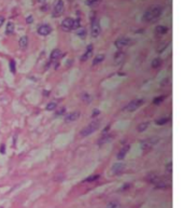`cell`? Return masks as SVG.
<instances>
[{
    "label": "cell",
    "instance_id": "24",
    "mask_svg": "<svg viewBox=\"0 0 184 208\" xmlns=\"http://www.w3.org/2000/svg\"><path fill=\"white\" fill-rule=\"evenodd\" d=\"M99 1H100V0H86V4L90 7H94L96 6V4H98Z\"/></svg>",
    "mask_w": 184,
    "mask_h": 208
},
{
    "label": "cell",
    "instance_id": "23",
    "mask_svg": "<svg viewBox=\"0 0 184 208\" xmlns=\"http://www.w3.org/2000/svg\"><path fill=\"white\" fill-rule=\"evenodd\" d=\"M99 177H100L99 175H93V176H90V177L86 178V179L84 180V182H93V181H96L97 179H99Z\"/></svg>",
    "mask_w": 184,
    "mask_h": 208
},
{
    "label": "cell",
    "instance_id": "31",
    "mask_svg": "<svg viewBox=\"0 0 184 208\" xmlns=\"http://www.w3.org/2000/svg\"><path fill=\"white\" fill-rule=\"evenodd\" d=\"M0 152H1L2 154H4V153H6V147H4V144H2V146L0 147Z\"/></svg>",
    "mask_w": 184,
    "mask_h": 208
},
{
    "label": "cell",
    "instance_id": "2",
    "mask_svg": "<svg viewBox=\"0 0 184 208\" xmlns=\"http://www.w3.org/2000/svg\"><path fill=\"white\" fill-rule=\"evenodd\" d=\"M99 125H100V123H99V121H94L92 122V123L88 124L86 127H84L83 130L80 132V136L82 137H86V136H90V134H93L94 132H96L97 130H98Z\"/></svg>",
    "mask_w": 184,
    "mask_h": 208
},
{
    "label": "cell",
    "instance_id": "37",
    "mask_svg": "<svg viewBox=\"0 0 184 208\" xmlns=\"http://www.w3.org/2000/svg\"><path fill=\"white\" fill-rule=\"evenodd\" d=\"M38 1H39V2H43L44 0H38Z\"/></svg>",
    "mask_w": 184,
    "mask_h": 208
},
{
    "label": "cell",
    "instance_id": "29",
    "mask_svg": "<svg viewBox=\"0 0 184 208\" xmlns=\"http://www.w3.org/2000/svg\"><path fill=\"white\" fill-rule=\"evenodd\" d=\"M10 69L13 73H15V62L14 60H11L10 62Z\"/></svg>",
    "mask_w": 184,
    "mask_h": 208
},
{
    "label": "cell",
    "instance_id": "34",
    "mask_svg": "<svg viewBox=\"0 0 184 208\" xmlns=\"http://www.w3.org/2000/svg\"><path fill=\"white\" fill-rule=\"evenodd\" d=\"M65 111H66V110H65V108H61V109H59V111L57 112V114H58V116H59V114H63Z\"/></svg>",
    "mask_w": 184,
    "mask_h": 208
},
{
    "label": "cell",
    "instance_id": "4",
    "mask_svg": "<svg viewBox=\"0 0 184 208\" xmlns=\"http://www.w3.org/2000/svg\"><path fill=\"white\" fill-rule=\"evenodd\" d=\"M131 40L129 39V38H126V37H122V38H119V39L115 41V46L117 47L119 50H122V49H125V47L129 46L131 44Z\"/></svg>",
    "mask_w": 184,
    "mask_h": 208
},
{
    "label": "cell",
    "instance_id": "22",
    "mask_svg": "<svg viewBox=\"0 0 184 208\" xmlns=\"http://www.w3.org/2000/svg\"><path fill=\"white\" fill-rule=\"evenodd\" d=\"M160 65H162V60L160 58H154L153 62H152V67L153 68H158Z\"/></svg>",
    "mask_w": 184,
    "mask_h": 208
},
{
    "label": "cell",
    "instance_id": "28",
    "mask_svg": "<svg viewBox=\"0 0 184 208\" xmlns=\"http://www.w3.org/2000/svg\"><path fill=\"white\" fill-rule=\"evenodd\" d=\"M78 36L79 37H81V38H85V36H86V30L84 28H82L81 30H79L78 31Z\"/></svg>",
    "mask_w": 184,
    "mask_h": 208
},
{
    "label": "cell",
    "instance_id": "9",
    "mask_svg": "<svg viewBox=\"0 0 184 208\" xmlns=\"http://www.w3.org/2000/svg\"><path fill=\"white\" fill-rule=\"evenodd\" d=\"M124 168H125V165L123 164V163L119 162V163H115V164L113 165L112 171H113V174H115V175H120V174L123 173Z\"/></svg>",
    "mask_w": 184,
    "mask_h": 208
},
{
    "label": "cell",
    "instance_id": "6",
    "mask_svg": "<svg viewBox=\"0 0 184 208\" xmlns=\"http://www.w3.org/2000/svg\"><path fill=\"white\" fill-rule=\"evenodd\" d=\"M61 28L65 31H70L74 29V20L71 17H67L61 23Z\"/></svg>",
    "mask_w": 184,
    "mask_h": 208
},
{
    "label": "cell",
    "instance_id": "11",
    "mask_svg": "<svg viewBox=\"0 0 184 208\" xmlns=\"http://www.w3.org/2000/svg\"><path fill=\"white\" fill-rule=\"evenodd\" d=\"M80 112L79 111H73L71 112V113H69L67 117H66V122H73V121H77V120L80 117Z\"/></svg>",
    "mask_w": 184,
    "mask_h": 208
},
{
    "label": "cell",
    "instance_id": "27",
    "mask_svg": "<svg viewBox=\"0 0 184 208\" xmlns=\"http://www.w3.org/2000/svg\"><path fill=\"white\" fill-rule=\"evenodd\" d=\"M108 208H120V204L117 202H111L108 205Z\"/></svg>",
    "mask_w": 184,
    "mask_h": 208
},
{
    "label": "cell",
    "instance_id": "25",
    "mask_svg": "<svg viewBox=\"0 0 184 208\" xmlns=\"http://www.w3.org/2000/svg\"><path fill=\"white\" fill-rule=\"evenodd\" d=\"M166 96H160V97H156V98H154L153 100V104H155V105H158V104H160L163 100H165Z\"/></svg>",
    "mask_w": 184,
    "mask_h": 208
},
{
    "label": "cell",
    "instance_id": "1",
    "mask_svg": "<svg viewBox=\"0 0 184 208\" xmlns=\"http://www.w3.org/2000/svg\"><path fill=\"white\" fill-rule=\"evenodd\" d=\"M163 13V7L160 6H153L147 10V12L143 15V20L147 23H151V22H155L158 17L162 15Z\"/></svg>",
    "mask_w": 184,
    "mask_h": 208
},
{
    "label": "cell",
    "instance_id": "15",
    "mask_svg": "<svg viewBox=\"0 0 184 208\" xmlns=\"http://www.w3.org/2000/svg\"><path fill=\"white\" fill-rule=\"evenodd\" d=\"M168 27L166 26H163V25H160V26H157L155 28V33H160V35H165V33H168Z\"/></svg>",
    "mask_w": 184,
    "mask_h": 208
},
{
    "label": "cell",
    "instance_id": "12",
    "mask_svg": "<svg viewBox=\"0 0 184 208\" xmlns=\"http://www.w3.org/2000/svg\"><path fill=\"white\" fill-rule=\"evenodd\" d=\"M114 138V135L113 134H109V135H104V136H102L100 139H99L98 141V144L99 146H102V144H107V142H110L111 140Z\"/></svg>",
    "mask_w": 184,
    "mask_h": 208
},
{
    "label": "cell",
    "instance_id": "38",
    "mask_svg": "<svg viewBox=\"0 0 184 208\" xmlns=\"http://www.w3.org/2000/svg\"><path fill=\"white\" fill-rule=\"evenodd\" d=\"M0 208H3V207H0Z\"/></svg>",
    "mask_w": 184,
    "mask_h": 208
},
{
    "label": "cell",
    "instance_id": "18",
    "mask_svg": "<svg viewBox=\"0 0 184 208\" xmlns=\"http://www.w3.org/2000/svg\"><path fill=\"white\" fill-rule=\"evenodd\" d=\"M149 125H150L149 122H144V123L139 124V125L137 126V131L138 132H144V131L149 127Z\"/></svg>",
    "mask_w": 184,
    "mask_h": 208
},
{
    "label": "cell",
    "instance_id": "19",
    "mask_svg": "<svg viewBox=\"0 0 184 208\" xmlns=\"http://www.w3.org/2000/svg\"><path fill=\"white\" fill-rule=\"evenodd\" d=\"M6 33H8V35H11V33H14V24L12 23V22H9L8 24H7V30Z\"/></svg>",
    "mask_w": 184,
    "mask_h": 208
},
{
    "label": "cell",
    "instance_id": "35",
    "mask_svg": "<svg viewBox=\"0 0 184 208\" xmlns=\"http://www.w3.org/2000/svg\"><path fill=\"white\" fill-rule=\"evenodd\" d=\"M26 21H27V23H31V22H33V17H31V16L27 17V20H26Z\"/></svg>",
    "mask_w": 184,
    "mask_h": 208
},
{
    "label": "cell",
    "instance_id": "7",
    "mask_svg": "<svg viewBox=\"0 0 184 208\" xmlns=\"http://www.w3.org/2000/svg\"><path fill=\"white\" fill-rule=\"evenodd\" d=\"M143 105V99H135V100L130 101L127 105L126 110L127 111H136L139 107H141Z\"/></svg>",
    "mask_w": 184,
    "mask_h": 208
},
{
    "label": "cell",
    "instance_id": "16",
    "mask_svg": "<svg viewBox=\"0 0 184 208\" xmlns=\"http://www.w3.org/2000/svg\"><path fill=\"white\" fill-rule=\"evenodd\" d=\"M60 55H61V52L59 51V50L58 49L53 50V52L51 53V60H57L58 58L60 57Z\"/></svg>",
    "mask_w": 184,
    "mask_h": 208
},
{
    "label": "cell",
    "instance_id": "33",
    "mask_svg": "<svg viewBox=\"0 0 184 208\" xmlns=\"http://www.w3.org/2000/svg\"><path fill=\"white\" fill-rule=\"evenodd\" d=\"M3 23H4V17L2 15H0V27L3 25Z\"/></svg>",
    "mask_w": 184,
    "mask_h": 208
},
{
    "label": "cell",
    "instance_id": "32",
    "mask_svg": "<svg viewBox=\"0 0 184 208\" xmlns=\"http://www.w3.org/2000/svg\"><path fill=\"white\" fill-rule=\"evenodd\" d=\"M171 167H172V164H171V163H169V164H168L167 166H166V168L168 169V171H169V173H171Z\"/></svg>",
    "mask_w": 184,
    "mask_h": 208
},
{
    "label": "cell",
    "instance_id": "5",
    "mask_svg": "<svg viewBox=\"0 0 184 208\" xmlns=\"http://www.w3.org/2000/svg\"><path fill=\"white\" fill-rule=\"evenodd\" d=\"M64 10H65V4H64V1H63V0H58V1L56 2L55 6H54L53 16L54 17L60 16V15L64 13Z\"/></svg>",
    "mask_w": 184,
    "mask_h": 208
},
{
    "label": "cell",
    "instance_id": "10",
    "mask_svg": "<svg viewBox=\"0 0 184 208\" xmlns=\"http://www.w3.org/2000/svg\"><path fill=\"white\" fill-rule=\"evenodd\" d=\"M129 151V144H126V146H124L121 150L119 151V153H117V160H124V157H126V154L128 153Z\"/></svg>",
    "mask_w": 184,
    "mask_h": 208
},
{
    "label": "cell",
    "instance_id": "26",
    "mask_svg": "<svg viewBox=\"0 0 184 208\" xmlns=\"http://www.w3.org/2000/svg\"><path fill=\"white\" fill-rule=\"evenodd\" d=\"M114 58H115V60H117V62H121V60H123V58H124V53L119 52V53L114 56Z\"/></svg>",
    "mask_w": 184,
    "mask_h": 208
},
{
    "label": "cell",
    "instance_id": "8",
    "mask_svg": "<svg viewBox=\"0 0 184 208\" xmlns=\"http://www.w3.org/2000/svg\"><path fill=\"white\" fill-rule=\"evenodd\" d=\"M51 31H52L51 26H50V25H47V24L41 25V26H39V28H38V33L41 35V36L50 35V33H51Z\"/></svg>",
    "mask_w": 184,
    "mask_h": 208
},
{
    "label": "cell",
    "instance_id": "21",
    "mask_svg": "<svg viewBox=\"0 0 184 208\" xmlns=\"http://www.w3.org/2000/svg\"><path fill=\"white\" fill-rule=\"evenodd\" d=\"M170 121L169 117H162V119H158L155 121V123L157 124V125H164V124H167L168 122Z\"/></svg>",
    "mask_w": 184,
    "mask_h": 208
},
{
    "label": "cell",
    "instance_id": "13",
    "mask_svg": "<svg viewBox=\"0 0 184 208\" xmlns=\"http://www.w3.org/2000/svg\"><path fill=\"white\" fill-rule=\"evenodd\" d=\"M93 49H94V46H93L92 44H90V46H87V49H86L85 54H84V55L81 57L82 62H85V60H87L88 58H90V56H92V54H93Z\"/></svg>",
    "mask_w": 184,
    "mask_h": 208
},
{
    "label": "cell",
    "instance_id": "36",
    "mask_svg": "<svg viewBox=\"0 0 184 208\" xmlns=\"http://www.w3.org/2000/svg\"><path fill=\"white\" fill-rule=\"evenodd\" d=\"M96 114H99V110L95 109V111H94V117H95V116H96Z\"/></svg>",
    "mask_w": 184,
    "mask_h": 208
},
{
    "label": "cell",
    "instance_id": "14",
    "mask_svg": "<svg viewBox=\"0 0 184 208\" xmlns=\"http://www.w3.org/2000/svg\"><path fill=\"white\" fill-rule=\"evenodd\" d=\"M19 44H20V47L22 50H25L28 46V38H27V36H24V37H22L20 39L19 41Z\"/></svg>",
    "mask_w": 184,
    "mask_h": 208
},
{
    "label": "cell",
    "instance_id": "3",
    "mask_svg": "<svg viewBox=\"0 0 184 208\" xmlns=\"http://www.w3.org/2000/svg\"><path fill=\"white\" fill-rule=\"evenodd\" d=\"M92 36L94 38H97L101 33V27H100V23H99L98 19L94 17L92 20Z\"/></svg>",
    "mask_w": 184,
    "mask_h": 208
},
{
    "label": "cell",
    "instance_id": "30",
    "mask_svg": "<svg viewBox=\"0 0 184 208\" xmlns=\"http://www.w3.org/2000/svg\"><path fill=\"white\" fill-rule=\"evenodd\" d=\"M79 27H80V20L77 19L74 20V29H78Z\"/></svg>",
    "mask_w": 184,
    "mask_h": 208
},
{
    "label": "cell",
    "instance_id": "20",
    "mask_svg": "<svg viewBox=\"0 0 184 208\" xmlns=\"http://www.w3.org/2000/svg\"><path fill=\"white\" fill-rule=\"evenodd\" d=\"M56 107H57V103H56V101H50L46 105V110L52 111V110H55Z\"/></svg>",
    "mask_w": 184,
    "mask_h": 208
},
{
    "label": "cell",
    "instance_id": "17",
    "mask_svg": "<svg viewBox=\"0 0 184 208\" xmlns=\"http://www.w3.org/2000/svg\"><path fill=\"white\" fill-rule=\"evenodd\" d=\"M103 60H104V55H103V54H99V55H97L96 57L94 58V60H93V66H96V65L100 64V63Z\"/></svg>",
    "mask_w": 184,
    "mask_h": 208
}]
</instances>
